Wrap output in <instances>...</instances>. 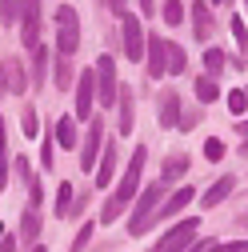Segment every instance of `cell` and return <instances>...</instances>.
I'll return each mask as SVG.
<instances>
[{
	"label": "cell",
	"mask_w": 248,
	"mask_h": 252,
	"mask_svg": "<svg viewBox=\"0 0 248 252\" xmlns=\"http://www.w3.org/2000/svg\"><path fill=\"white\" fill-rule=\"evenodd\" d=\"M144 160H148V148H144V144H136V148H132V156H128V164H124V172H120V184L108 192V200H104V208H100V220H104V224H116V216L128 208L136 196H140Z\"/></svg>",
	"instance_id": "1"
},
{
	"label": "cell",
	"mask_w": 248,
	"mask_h": 252,
	"mask_svg": "<svg viewBox=\"0 0 248 252\" xmlns=\"http://www.w3.org/2000/svg\"><path fill=\"white\" fill-rule=\"evenodd\" d=\"M168 196V184L156 180V184H144L140 196L132 200V220H128V236H148L152 228H156V212Z\"/></svg>",
	"instance_id": "2"
},
{
	"label": "cell",
	"mask_w": 248,
	"mask_h": 252,
	"mask_svg": "<svg viewBox=\"0 0 248 252\" xmlns=\"http://www.w3.org/2000/svg\"><path fill=\"white\" fill-rule=\"evenodd\" d=\"M80 48V12L72 4L56 8V56H72Z\"/></svg>",
	"instance_id": "3"
},
{
	"label": "cell",
	"mask_w": 248,
	"mask_h": 252,
	"mask_svg": "<svg viewBox=\"0 0 248 252\" xmlns=\"http://www.w3.org/2000/svg\"><path fill=\"white\" fill-rule=\"evenodd\" d=\"M96 104L104 108H116V96H120V80H116V56H96Z\"/></svg>",
	"instance_id": "4"
},
{
	"label": "cell",
	"mask_w": 248,
	"mask_h": 252,
	"mask_svg": "<svg viewBox=\"0 0 248 252\" xmlns=\"http://www.w3.org/2000/svg\"><path fill=\"white\" fill-rule=\"evenodd\" d=\"M40 32H44V0H20V40L28 52L40 48Z\"/></svg>",
	"instance_id": "5"
},
{
	"label": "cell",
	"mask_w": 248,
	"mask_h": 252,
	"mask_svg": "<svg viewBox=\"0 0 248 252\" xmlns=\"http://www.w3.org/2000/svg\"><path fill=\"white\" fill-rule=\"evenodd\" d=\"M104 116H92L88 120V132L80 140V172H96V160H100V152H104Z\"/></svg>",
	"instance_id": "6"
},
{
	"label": "cell",
	"mask_w": 248,
	"mask_h": 252,
	"mask_svg": "<svg viewBox=\"0 0 248 252\" xmlns=\"http://www.w3.org/2000/svg\"><path fill=\"white\" fill-rule=\"evenodd\" d=\"M196 228H200V220H196V216H184V220H176V224H172L156 244H152V248H156V252H184V248L196 240Z\"/></svg>",
	"instance_id": "7"
},
{
	"label": "cell",
	"mask_w": 248,
	"mask_h": 252,
	"mask_svg": "<svg viewBox=\"0 0 248 252\" xmlns=\"http://www.w3.org/2000/svg\"><path fill=\"white\" fill-rule=\"evenodd\" d=\"M120 40H124V60H144V24L136 12H124L120 16Z\"/></svg>",
	"instance_id": "8"
},
{
	"label": "cell",
	"mask_w": 248,
	"mask_h": 252,
	"mask_svg": "<svg viewBox=\"0 0 248 252\" xmlns=\"http://www.w3.org/2000/svg\"><path fill=\"white\" fill-rule=\"evenodd\" d=\"M144 72H148V84L168 76V40L156 32H148V40H144Z\"/></svg>",
	"instance_id": "9"
},
{
	"label": "cell",
	"mask_w": 248,
	"mask_h": 252,
	"mask_svg": "<svg viewBox=\"0 0 248 252\" xmlns=\"http://www.w3.org/2000/svg\"><path fill=\"white\" fill-rule=\"evenodd\" d=\"M24 60L20 56H4L0 60V96H24Z\"/></svg>",
	"instance_id": "10"
},
{
	"label": "cell",
	"mask_w": 248,
	"mask_h": 252,
	"mask_svg": "<svg viewBox=\"0 0 248 252\" xmlns=\"http://www.w3.org/2000/svg\"><path fill=\"white\" fill-rule=\"evenodd\" d=\"M72 96H76V120H92V108H96V72H92V68H84L80 76H76V92H72Z\"/></svg>",
	"instance_id": "11"
},
{
	"label": "cell",
	"mask_w": 248,
	"mask_h": 252,
	"mask_svg": "<svg viewBox=\"0 0 248 252\" xmlns=\"http://www.w3.org/2000/svg\"><path fill=\"white\" fill-rule=\"evenodd\" d=\"M116 164H120V140H104V152L96 160V188H112V176H116Z\"/></svg>",
	"instance_id": "12"
},
{
	"label": "cell",
	"mask_w": 248,
	"mask_h": 252,
	"mask_svg": "<svg viewBox=\"0 0 248 252\" xmlns=\"http://www.w3.org/2000/svg\"><path fill=\"white\" fill-rule=\"evenodd\" d=\"M192 36L200 40V44H208L212 40V28H216V16H212V4L208 0H192Z\"/></svg>",
	"instance_id": "13"
},
{
	"label": "cell",
	"mask_w": 248,
	"mask_h": 252,
	"mask_svg": "<svg viewBox=\"0 0 248 252\" xmlns=\"http://www.w3.org/2000/svg\"><path fill=\"white\" fill-rule=\"evenodd\" d=\"M116 128H120V136H128L136 128V100H132L128 84H120V96H116Z\"/></svg>",
	"instance_id": "14"
},
{
	"label": "cell",
	"mask_w": 248,
	"mask_h": 252,
	"mask_svg": "<svg viewBox=\"0 0 248 252\" xmlns=\"http://www.w3.org/2000/svg\"><path fill=\"white\" fill-rule=\"evenodd\" d=\"M192 200H196V188H188V184L176 188L172 196H164V204H160V212H156V224H160V220H168V216H184V208H188Z\"/></svg>",
	"instance_id": "15"
},
{
	"label": "cell",
	"mask_w": 248,
	"mask_h": 252,
	"mask_svg": "<svg viewBox=\"0 0 248 252\" xmlns=\"http://www.w3.org/2000/svg\"><path fill=\"white\" fill-rule=\"evenodd\" d=\"M232 188H236V176H220L216 184H208L204 192H200V204H204V208H216V204H224V200L232 196Z\"/></svg>",
	"instance_id": "16"
},
{
	"label": "cell",
	"mask_w": 248,
	"mask_h": 252,
	"mask_svg": "<svg viewBox=\"0 0 248 252\" xmlns=\"http://www.w3.org/2000/svg\"><path fill=\"white\" fill-rule=\"evenodd\" d=\"M160 124L164 128H180V92L176 88L160 92Z\"/></svg>",
	"instance_id": "17"
},
{
	"label": "cell",
	"mask_w": 248,
	"mask_h": 252,
	"mask_svg": "<svg viewBox=\"0 0 248 252\" xmlns=\"http://www.w3.org/2000/svg\"><path fill=\"white\" fill-rule=\"evenodd\" d=\"M192 92H196V100H200V104L220 100V76H208V72H200V76H196V84H192Z\"/></svg>",
	"instance_id": "18"
},
{
	"label": "cell",
	"mask_w": 248,
	"mask_h": 252,
	"mask_svg": "<svg viewBox=\"0 0 248 252\" xmlns=\"http://www.w3.org/2000/svg\"><path fill=\"white\" fill-rule=\"evenodd\" d=\"M188 176V156L184 152H172L168 160H164V168H160V180L164 184H176V180H184Z\"/></svg>",
	"instance_id": "19"
},
{
	"label": "cell",
	"mask_w": 248,
	"mask_h": 252,
	"mask_svg": "<svg viewBox=\"0 0 248 252\" xmlns=\"http://www.w3.org/2000/svg\"><path fill=\"white\" fill-rule=\"evenodd\" d=\"M20 240H24L28 248L40 240V212H36V208H24V216H20Z\"/></svg>",
	"instance_id": "20"
},
{
	"label": "cell",
	"mask_w": 248,
	"mask_h": 252,
	"mask_svg": "<svg viewBox=\"0 0 248 252\" xmlns=\"http://www.w3.org/2000/svg\"><path fill=\"white\" fill-rule=\"evenodd\" d=\"M56 140L64 144V148H80V140H76V120H72V116H56Z\"/></svg>",
	"instance_id": "21"
},
{
	"label": "cell",
	"mask_w": 248,
	"mask_h": 252,
	"mask_svg": "<svg viewBox=\"0 0 248 252\" xmlns=\"http://www.w3.org/2000/svg\"><path fill=\"white\" fill-rule=\"evenodd\" d=\"M8 188V124L0 116V192Z\"/></svg>",
	"instance_id": "22"
},
{
	"label": "cell",
	"mask_w": 248,
	"mask_h": 252,
	"mask_svg": "<svg viewBox=\"0 0 248 252\" xmlns=\"http://www.w3.org/2000/svg\"><path fill=\"white\" fill-rule=\"evenodd\" d=\"M52 144H56V120H48V132H44V140H40V168H52V164H56V156H52L56 148H52Z\"/></svg>",
	"instance_id": "23"
},
{
	"label": "cell",
	"mask_w": 248,
	"mask_h": 252,
	"mask_svg": "<svg viewBox=\"0 0 248 252\" xmlns=\"http://www.w3.org/2000/svg\"><path fill=\"white\" fill-rule=\"evenodd\" d=\"M52 80H56V92H68V84H72V64H68V56H56Z\"/></svg>",
	"instance_id": "24"
},
{
	"label": "cell",
	"mask_w": 248,
	"mask_h": 252,
	"mask_svg": "<svg viewBox=\"0 0 248 252\" xmlns=\"http://www.w3.org/2000/svg\"><path fill=\"white\" fill-rule=\"evenodd\" d=\"M48 48L40 44V48H32V84H44V76H48Z\"/></svg>",
	"instance_id": "25"
},
{
	"label": "cell",
	"mask_w": 248,
	"mask_h": 252,
	"mask_svg": "<svg viewBox=\"0 0 248 252\" xmlns=\"http://www.w3.org/2000/svg\"><path fill=\"white\" fill-rule=\"evenodd\" d=\"M184 68H188V56H184V48L176 40H168V76H180Z\"/></svg>",
	"instance_id": "26"
},
{
	"label": "cell",
	"mask_w": 248,
	"mask_h": 252,
	"mask_svg": "<svg viewBox=\"0 0 248 252\" xmlns=\"http://www.w3.org/2000/svg\"><path fill=\"white\" fill-rule=\"evenodd\" d=\"M160 16H164V24H168V28H180V24H184V0H164Z\"/></svg>",
	"instance_id": "27"
},
{
	"label": "cell",
	"mask_w": 248,
	"mask_h": 252,
	"mask_svg": "<svg viewBox=\"0 0 248 252\" xmlns=\"http://www.w3.org/2000/svg\"><path fill=\"white\" fill-rule=\"evenodd\" d=\"M224 60H228L224 48H204V72L208 76H220L224 72Z\"/></svg>",
	"instance_id": "28"
},
{
	"label": "cell",
	"mask_w": 248,
	"mask_h": 252,
	"mask_svg": "<svg viewBox=\"0 0 248 252\" xmlns=\"http://www.w3.org/2000/svg\"><path fill=\"white\" fill-rule=\"evenodd\" d=\"M72 192H76V188H72L68 180L56 184V216H68V208H72Z\"/></svg>",
	"instance_id": "29"
},
{
	"label": "cell",
	"mask_w": 248,
	"mask_h": 252,
	"mask_svg": "<svg viewBox=\"0 0 248 252\" xmlns=\"http://www.w3.org/2000/svg\"><path fill=\"white\" fill-rule=\"evenodd\" d=\"M224 104H228V112H232V116H244V112H248V92H244V88H232Z\"/></svg>",
	"instance_id": "30"
},
{
	"label": "cell",
	"mask_w": 248,
	"mask_h": 252,
	"mask_svg": "<svg viewBox=\"0 0 248 252\" xmlns=\"http://www.w3.org/2000/svg\"><path fill=\"white\" fill-rule=\"evenodd\" d=\"M36 128H40V124H36V108L24 104V112H20V132H24V136H36Z\"/></svg>",
	"instance_id": "31"
},
{
	"label": "cell",
	"mask_w": 248,
	"mask_h": 252,
	"mask_svg": "<svg viewBox=\"0 0 248 252\" xmlns=\"http://www.w3.org/2000/svg\"><path fill=\"white\" fill-rule=\"evenodd\" d=\"M232 36H236V44H240V52H248V20L244 16H232Z\"/></svg>",
	"instance_id": "32"
},
{
	"label": "cell",
	"mask_w": 248,
	"mask_h": 252,
	"mask_svg": "<svg viewBox=\"0 0 248 252\" xmlns=\"http://www.w3.org/2000/svg\"><path fill=\"white\" fill-rule=\"evenodd\" d=\"M204 160H212V164L224 160V140H220V136H208V140H204Z\"/></svg>",
	"instance_id": "33"
},
{
	"label": "cell",
	"mask_w": 248,
	"mask_h": 252,
	"mask_svg": "<svg viewBox=\"0 0 248 252\" xmlns=\"http://www.w3.org/2000/svg\"><path fill=\"white\" fill-rule=\"evenodd\" d=\"M92 232H96V224H92V220H88V224H80V232L72 236V248H68V252H84L88 240H92Z\"/></svg>",
	"instance_id": "34"
},
{
	"label": "cell",
	"mask_w": 248,
	"mask_h": 252,
	"mask_svg": "<svg viewBox=\"0 0 248 252\" xmlns=\"http://www.w3.org/2000/svg\"><path fill=\"white\" fill-rule=\"evenodd\" d=\"M0 20H4V24L20 20V0H0Z\"/></svg>",
	"instance_id": "35"
},
{
	"label": "cell",
	"mask_w": 248,
	"mask_h": 252,
	"mask_svg": "<svg viewBox=\"0 0 248 252\" xmlns=\"http://www.w3.org/2000/svg\"><path fill=\"white\" fill-rule=\"evenodd\" d=\"M196 124H200V108H184V112H180V128H184V132L196 128Z\"/></svg>",
	"instance_id": "36"
},
{
	"label": "cell",
	"mask_w": 248,
	"mask_h": 252,
	"mask_svg": "<svg viewBox=\"0 0 248 252\" xmlns=\"http://www.w3.org/2000/svg\"><path fill=\"white\" fill-rule=\"evenodd\" d=\"M184 252H216V240H212V236H200V240H192Z\"/></svg>",
	"instance_id": "37"
},
{
	"label": "cell",
	"mask_w": 248,
	"mask_h": 252,
	"mask_svg": "<svg viewBox=\"0 0 248 252\" xmlns=\"http://www.w3.org/2000/svg\"><path fill=\"white\" fill-rule=\"evenodd\" d=\"M16 176L28 184V180H32V164H28V156H16Z\"/></svg>",
	"instance_id": "38"
},
{
	"label": "cell",
	"mask_w": 248,
	"mask_h": 252,
	"mask_svg": "<svg viewBox=\"0 0 248 252\" xmlns=\"http://www.w3.org/2000/svg\"><path fill=\"white\" fill-rule=\"evenodd\" d=\"M88 196H92V192H80V196H72V208H68V216H80V212L88 208Z\"/></svg>",
	"instance_id": "39"
},
{
	"label": "cell",
	"mask_w": 248,
	"mask_h": 252,
	"mask_svg": "<svg viewBox=\"0 0 248 252\" xmlns=\"http://www.w3.org/2000/svg\"><path fill=\"white\" fill-rule=\"evenodd\" d=\"M216 252H248V240H228V244H216Z\"/></svg>",
	"instance_id": "40"
},
{
	"label": "cell",
	"mask_w": 248,
	"mask_h": 252,
	"mask_svg": "<svg viewBox=\"0 0 248 252\" xmlns=\"http://www.w3.org/2000/svg\"><path fill=\"white\" fill-rule=\"evenodd\" d=\"M104 4H108V12H116V16L128 12V8H124V0H104Z\"/></svg>",
	"instance_id": "41"
},
{
	"label": "cell",
	"mask_w": 248,
	"mask_h": 252,
	"mask_svg": "<svg viewBox=\"0 0 248 252\" xmlns=\"http://www.w3.org/2000/svg\"><path fill=\"white\" fill-rule=\"evenodd\" d=\"M0 252H16V236H0Z\"/></svg>",
	"instance_id": "42"
},
{
	"label": "cell",
	"mask_w": 248,
	"mask_h": 252,
	"mask_svg": "<svg viewBox=\"0 0 248 252\" xmlns=\"http://www.w3.org/2000/svg\"><path fill=\"white\" fill-rule=\"evenodd\" d=\"M136 4H140V16H152V12H156V4H152V0H136Z\"/></svg>",
	"instance_id": "43"
},
{
	"label": "cell",
	"mask_w": 248,
	"mask_h": 252,
	"mask_svg": "<svg viewBox=\"0 0 248 252\" xmlns=\"http://www.w3.org/2000/svg\"><path fill=\"white\" fill-rule=\"evenodd\" d=\"M236 132H240V136L248 140V120H240V124H236Z\"/></svg>",
	"instance_id": "44"
},
{
	"label": "cell",
	"mask_w": 248,
	"mask_h": 252,
	"mask_svg": "<svg viewBox=\"0 0 248 252\" xmlns=\"http://www.w3.org/2000/svg\"><path fill=\"white\" fill-rule=\"evenodd\" d=\"M240 156H248V140H244V144H240Z\"/></svg>",
	"instance_id": "45"
},
{
	"label": "cell",
	"mask_w": 248,
	"mask_h": 252,
	"mask_svg": "<svg viewBox=\"0 0 248 252\" xmlns=\"http://www.w3.org/2000/svg\"><path fill=\"white\" fill-rule=\"evenodd\" d=\"M32 252H48V248H40V244H32Z\"/></svg>",
	"instance_id": "46"
},
{
	"label": "cell",
	"mask_w": 248,
	"mask_h": 252,
	"mask_svg": "<svg viewBox=\"0 0 248 252\" xmlns=\"http://www.w3.org/2000/svg\"><path fill=\"white\" fill-rule=\"evenodd\" d=\"M220 4H228V0H216V8H220Z\"/></svg>",
	"instance_id": "47"
},
{
	"label": "cell",
	"mask_w": 248,
	"mask_h": 252,
	"mask_svg": "<svg viewBox=\"0 0 248 252\" xmlns=\"http://www.w3.org/2000/svg\"><path fill=\"white\" fill-rule=\"evenodd\" d=\"M244 12H248V0H244Z\"/></svg>",
	"instance_id": "48"
},
{
	"label": "cell",
	"mask_w": 248,
	"mask_h": 252,
	"mask_svg": "<svg viewBox=\"0 0 248 252\" xmlns=\"http://www.w3.org/2000/svg\"><path fill=\"white\" fill-rule=\"evenodd\" d=\"M244 92H248V84H244Z\"/></svg>",
	"instance_id": "49"
},
{
	"label": "cell",
	"mask_w": 248,
	"mask_h": 252,
	"mask_svg": "<svg viewBox=\"0 0 248 252\" xmlns=\"http://www.w3.org/2000/svg\"><path fill=\"white\" fill-rule=\"evenodd\" d=\"M244 224H248V220H244Z\"/></svg>",
	"instance_id": "50"
}]
</instances>
